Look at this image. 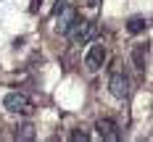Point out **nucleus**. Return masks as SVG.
<instances>
[{
  "mask_svg": "<svg viewBox=\"0 0 153 142\" xmlns=\"http://www.w3.org/2000/svg\"><path fill=\"white\" fill-rule=\"evenodd\" d=\"M63 34H66L74 45H87V42H92V40L98 37V24H95V21H85V18L76 16Z\"/></svg>",
  "mask_w": 153,
  "mask_h": 142,
  "instance_id": "obj_1",
  "label": "nucleus"
},
{
  "mask_svg": "<svg viewBox=\"0 0 153 142\" xmlns=\"http://www.w3.org/2000/svg\"><path fill=\"white\" fill-rule=\"evenodd\" d=\"M3 108L8 110V113H21V116H32L34 105H32V100L27 97V95H21V92H8L5 97H3Z\"/></svg>",
  "mask_w": 153,
  "mask_h": 142,
  "instance_id": "obj_2",
  "label": "nucleus"
},
{
  "mask_svg": "<svg viewBox=\"0 0 153 142\" xmlns=\"http://www.w3.org/2000/svg\"><path fill=\"white\" fill-rule=\"evenodd\" d=\"M108 90H111L114 97L124 100V97H129V95H132V82H129L127 74L116 71V74H111V79H108Z\"/></svg>",
  "mask_w": 153,
  "mask_h": 142,
  "instance_id": "obj_3",
  "label": "nucleus"
},
{
  "mask_svg": "<svg viewBox=\"0 0 153 142\" xmlns=\"http://www.w3.org/2000/svg\"><path fill=\"white\" fill-rule=\"evenodd\" d=\"M106 58H108V50H106V45H100V42L90 45L87 55H85V66H87V71H98V68H103Z\"/></svg>",
  "mask_w": 153,
  "mask_h": 142,
  "instance_id": "obj_4",
  "label": "nucleus"
},
{
  "mask_svg": "<svg viewBox=\"0 0 153 142\" xmlns=\"http://www.w3.org/2000/svg\"><path fill=\"white\" fill-rule=\"evenodd\" d=\"M95 129H98V134L106 142H119V137H122L114 118H98V121H95Z\"/></svg>",
  "mask_w": 153,
  "mask_h": 142,
  "instance_id": "obj_5",
  "label": "nucleus"
},
{
  "mask_svg": "<svg viewBox=\"0 0 153 142\" xmlns=\"http://www.w3.org/2000/svg\"><path fill=\"white\" fill-rule=\"evenodd\" d=\"M148 58H151V45H135L132 50V63L137 71H145L148 68Z\"/></svg>",
  "mask_w": 153,
  "mask_h": 142,
  "instance_id": "obj_6",
  "label": "nucleus"
},
{
  "mask_svg": "<svg viewBox=\"0 0 153 142\" xmlns=\"http://www.w3.org/2000/svg\"><path fill=\"white\" fill-rule=\"evenodd\" d=\"M148 29V18H143V16H132L129 21H127V32L129 34H140V32Z\"/></svg>",
  "mask_w": 153,
  "mask_h": 142,
  "instance_id": "obj_7",
  "label": "nucleus"
},
{
  "mask_svg": "<svg viewBox=\"0 0 153 142\" xmlns=\"http://www.w3.org/2000/svg\"><path fill=\"white\" fill-rule=\"evenodd\" d=\"M13 137L16 140H34V126L27 121V124H19L16 126V132H13Z\"/></svg>",
  "mask_w": 153,
  "mask_h": 142,
  "instance_id": "obj_8",
  "label": "nucleus"
},
{
  "mask_svg": "<svg viewBox=\"0 0 153 142\" xmlns=\"http://www.w3.org/2000/svg\"><path fill=\"white\" fill-rule=\"evenodd\" d=\"M71 140H74V142H87V140H90V134H87L85 129H74V132H71Z\"/></svg>",
  "mask_w": 153,
  "mask_h": 142,
  "instance_id": "obj_9",
  "label": "nucleus"
},
{
  "mask_svg": "<svg viewBox=\"0 0 153 142\" xmlns=\"http://www.w3.org/2000/svg\"><path fill=\"white\" fill-rule=\"evenodd\" d=\"M63 8H69V0H58V5L53 8V13H56V16H61V11H63Z\"/></svg>",
  "mask_w": 153,
  "mask_h": 142,
  "instance_id": "obj_10",
  "label": "nucleus"
},
{
  "mask_svg": "<svg viewBox=\"0 0 153 142\" xmlns=\"http://www.w3.org/2000/svg\"><path fill=\"white\" fill-rule=\"evenodd\" d=\"M87 5H90V8H98V5H100V0H87Z\"/></svg>",
  "mask_w": 153,
  "mask_h": 142,
  "instance_id": "obj_11",
  "label": "nucleus"
},
{
  "mask_svg": "<svg viewBox=\"0 0 153 142\" xmlns=\"http://www.w3.org/2000/svg\"><path fill=\"white\" fill-rule=\"evenodd\" d=\"M42 0H32V11H37V5H40Z\"/></svg>",
  "mask_w": 153,
  "mask_h": 142,
  "instance_id": "obj_12",
  "label": "nucleus"
}]
</instances>
